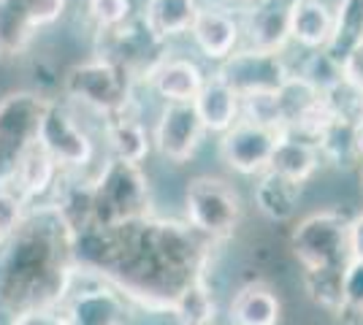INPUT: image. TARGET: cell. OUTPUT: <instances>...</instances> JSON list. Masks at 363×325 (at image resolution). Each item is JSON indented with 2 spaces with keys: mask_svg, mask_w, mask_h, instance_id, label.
<instances>
[{
  "mask_svg": "<svg viewBox=\"0 0 363 325\" xmlns=\"http://www.w3.org/2000/svg\"><path fill=\"white\" fill-rule=\"evenodd\" d=\"M339 317L363 323V261L350 258L345 268V309Z\"/></svg>",
  "mask_w": 363,
  "mask_h": 325,
  "instance_id": "obj_34",
  "label": "cell"
},
{
  "mask_svg": "<svg viewBox=\"0 0 363 325\" xmlns=\"http://www.w3.org/2000/svg\"><path fill=\"white\" fill-rule=\"evenodd\" d=\"M350 219L339 209H320L298 219L290 233V249L301 271L350 263Z\"/></svg>",
  "mask_w": 363,
  "mask_h": 325,
  "instance_id": "obj_7",
  "label": "cell"
},
{
  "mask_svg": "<svg viewBox=\"0 0 363 325\" xmlns=\"http://www.w3.org/2000/svg\"><path fill=\"white\" fill-rule=\"evenodd\" d=\"M38 144L65 173H95L101 166L95 163L98 144L87 130V125L79 120V108L57 98H52L46 106Z\"/></svg>",
  "mask_w": 363,
  "mask_h": 325,
  "instance_id": "obj_6",
  "label": "cell"
},
{
  "mask_svg": "<svg viewBox=\"0 0 363 325\" xmlns=\"http://www.w3.org/2000/svg\"><path fill=\"white\" fill-rule=\"evenodd\" d=\"M298 0H255L244 8L242 19L244 47L285 52L290 47V22Z\"/></svg>",
  "mask_w": 363,
  "mask_h": 325,
  "instance_id": "obj_15",
  "label": "cell"
},
{
  "mask_svg": "<svg viewBox=\"0 0 363 325\" xmlns=\"http://www.w3.org/2000/svg\"><path fill=\"white\" fill-rule=\"evenodd\" d=\"M60 166L52 160V155L46 152L44 147L35 141L33 147H28L22 157L16 160V166L11 169V182H14L25 198L35 206V203H49L55 187L60 182Z\"/></svg>",
  "mask_w": 363,
  "mask_h": 325,
  "instance_id": "obj_18",
  "label": "cell"
},
{
  "mask_svg": "<svg viewBox=\"0 0 363 325\" xmlns=\"http://www.w3.org/2000/svg\"><path fill=\"white\" fill-rule=\"evenodd\" d=\"M206 136L209 130L193 103H163L152 122V149L174 166L190 163Z\"/></svg>",
  "mask_w": 363,
  "mask_h": 325,
  "instance_id": "obj_12",
  "label": "cell"
},
{
  "mask_svg": "<svg viewBox=\"0 0 363 325\" xmlns=\"http://www.w3.org/2000/svg\"><path fill=\"white\" fill-rule=\"evenodd\" d=\"M279 141V130L242 117L217 141L220 160L239 176H260L272 166V155Z\"/></svg>",
  "mask_w": 363,
  "mask_h": 325,
  "instance_id": "obj_13",
  "label": "cell"
},
{
  "mask_svg": "<svg viewBox=\"0 0 363 325\" xmlns=\"http://www.w3.org/2000/svg\"><path fill=\"white\" fill-rule=\"evenodd\" d=\"M244 201L239 190L223 176L203 173L184 187V222L212 244H225L239 231Z\"/></svg>",
  "mask_w": 363,
  "mask_h": 325,
  "instance_id": "obj_5",
  "label": "cell"
},
{
  "mask_svg": "<svg viewBox=\"0 0 363 325\" xmlns=\"http://www.w3.org/2000/svg\"><path fill=\"white\" fill-rule=\"evenodd\" d=\"M296 76H301L303 81H309L320 95L325 90H331L336 81L345 79V71H342V62L331 57L325 49H318V52H303V57L298 60V65L293 68Z\"/></svg>",
  "mask_w": 363,
  "mask_h": 325,
  "instance_id": "obj_29",
  "label": "cell"
},
{
  "mask_svg": "<svg viewBox=\"0 0 363 325\" xmlns=\"http://www.w3.org/2000/svg\"><path fill=\"white\" fill-rule=\"evenodd\" d=\"M350 252L363 261V212L350 219Z\"/></svg>",
  "mask_w": 363,
  "mask_h": 325,
  "instance_id": "obj_37",
  "label": "cell"
},
{
  "mask_svg": "<svg viewBox=\"0 0 363 325\" xmlns=\"http://www.w3.org/2000/svg\"><path fill=\"white\" fill-rule=\"evenodd\" d=\"M92 44H95L98 57H106V60L122 65L141 84H144L147 74L152 71V65L168 52V44L157 41L138 14L130 16L122 25L108 28V30L92 33Z\"/></svg>",
  "mask_w": 363,
  "mask_h": 325,
  "instance_id": "obj_11",
  "label": "cell"
},
{
  "mask_svg": "<svg viewBox=\"0 0 363 325\" xmlns=\"http://www.w3.org/2000/svg\"><path fill=\"white\" fill-rule=\"evenodd\" d=\"M323 103L328 108L333 120H342V122H363V90L355 87L352 81L342 79L336 81L331 90L323 93Z\"/></svg>",
  "mask_w": 363,
  "mask_h": 325,
  "instance_id": "obj_30",
  "label": "cell"
},
{
  "mask_svg": "<svg viewBox=\"0 0 363 325\" xmlns=\"http://www.w3.org/2000/svg\"><path fill=\"white\" fill-rule=\"evenodd\" d=\"M49 101L30 90L0 98V176H9L22 152L38 141Z\"/></svg>",
  "mask_w": 363,
  "mask_h": 325,
  "instance_id": "obj_10",
  "label": "cell"
},
{
  "mask_svg": "<svg viewBox=\"0 0 363 325\" xmlns=\"http://www.w3.org/2000/svg\"><path fill=\"white\" fill-rule=\"evenodd\" d=\"M138 81L122 65L92 55L90 60L71 65L62 76V95L65 103L74 108L90 111L95 117H106L136 98Z\"/></svg>",
  "mask_w": 363,
  "mask_h": 325,
  "instance_id": "obj_4",
  "label": "cell"
},
{
  "mask_svg": "<svg viewBox=\"0 0 363 325\" xmlns=\"http://www.w3.org/2000/svg\"><path fill=\"white\" fill-rule=\"evenodd\" d=\"M11 325H71L68 323V314L62 309V304L57 307H41V309H30L16 314Z\"/></svg>",
  "mask_w": 363,
  "mask_h": 325,
  "instance_id": "obj_35",
  "label": "cell"
},
{
  "mask_svg": "<svg viewBox=\"0 0 363 325\" xmlns=\"http://www.w3.org/2000/svg\"><path fill=\"white\" fill-rule=\"evenodd\" d=\"M76 231L52 203H35L0 239V323L65 301L76 271Z\"/></svg>",
  "mask_w": 363,
  "mask_h": 325,
  "instance_id": "obj_2",
  "label": "cell"
},
{
  "mask_svg": "<svg viewBox=\"0 0 363 325\" xmlns=\"http://www.w3.org/2000/svg\"><path fill=\"white\" fill-rule=\"evenodd\" d=\"M214 74L233 87L239 98H255V95L277 93L290 76L293 65L288 62L285 52H269V49L239 47L228 60H223Z\"/></svg>",
  "mask_w": 363,
  "mask_h": 325,
  "instance_id": "obj_9",
  "label": "cell"
},
{
  "mask_svg": "<svg viewBox=\"0 0 363 325\" xmlns=\"http://www.w3.org/2000/svg\"><path fill=\"white\" fill-rule=\"evenodd\" d=\"M361 190H363V166H361Z\"/></svg>",
  "mask_w": 363,
  "mask_h": 325,
  "instance_id": "obj_38",
  "label": "cell"
},
{
  "mask_svg": "<svg viewBox=\"0 0 363 325\" xmlns=\"http://www.w3.org/2000/svg\"><path fill=\"white\" fill-rule=\"evenodd\" d=\"M150 215L152 187L144 166L106 155L92 173L90 228H120Z\"/></svg>",
  "mask_w": 363,
  "mask_h": 325,
  "instance_id": "obj_3",
  "label": "cell"
},
{
  "mask_svg": "<svg viewBox=\"0 0 363 325\" xmlns=\"http://www.w3.org/2000/svg\"><path fill=\"white\" fill-rule=\"evenodd\" d=\"M190 41L203 60L220 65L236 49L244 47L242 19L225 6L203 0L196 14V22H193V30H190Z\"/></svg>",
  "mask_w": 363,
  "mask_h": 325,
  "instance_id": "obj_14",
  "label": "cell"
},
{
  "mask_svg": "<svg viewBox=\"0 0 363 325\" xmlns=\"http://www.w3.org/2000/svg\"><path fill=\"white\" fill-rule=\"evenodd\" d=\"M255 179L257 182L252 187V201H255L257 212L272 222L293 219V215L298 212V203H301L303 185L290 182V179L274 173V171H263Z\"/></svg>",
  "mask_w": 363,
  "mask_h": 325,
  "instance_id": "obj_23",
  "label": "cell"
},
{
  "mask_svg": "<svg viewBox=\"0 0 363 325\" xmlns=\"http://www.w3.org/2000/svg\"><path fill=\"white\" fill-rule=\"evenodd\" d=\"M206 71L187 55H174L168 49L160 60L152 65L144 84L163 103H193L206 81Z\"/></svg>",
  "mask_w": 363,
  "mask_h": 325,
  "instance_id": "obj_16",
  "label": "cell"
},
{
  "mask_svg": "<svg viewBox=\"0 0 363 325\" xmlns=\"http://www.w3.org/2000/svg\"><path fill=\"white\" fill-rule=\"evenodd\" d=\"M0 6L28 22L33 30H44L65 14L68 0H0Z\"/></svg>",
  "mask_w": 363,
  "mask_h": 325,
  "instance_id": "obj_31",
  "label": "cell"
},
{
  "mask_svg": "<svg viewBox=\"0 0 363 325\" xmlns=\"http://www.w3.org/2000/svg\"><path fill=\"white\" fill-rule=\"evenodd\" d=\"M342 71H345V79L352 81L355 87L363 90V44L358 49H352L345 62H342Z\"/></svg>",
  "mask_w": 363,
  "mask_h": 325,
  "instance_id": "obj_36",
  "label": "cell"
},
{
  "mask_svg": "<svg viewBox=\"0 0 363 325\" xmlns=\"http://www.w3.org/2000/svg\"><path fill=\"white\" fill-rule=\"evenodd\" d=\"M171 314H174L177 325H214L217 301H214V293L209 287V277L196 279L179 295V301L174 304Z\"/></svg>",
  "mask_w": 363,
  "mask_h": 325,
  "instance_id": "obj_28",
  "label": "cell"
},
{
  "mask_svg": "<svg viewBox=\"0 0 363 325\" xmlns=\"http://www.w3.org/2000/svg\"><path fill=\"white\" fill-rule=\"evenodd\" d=\"M318 149L325 166L333 169H361L363 157L358 149V125L342 122V120H331L325 125V130L318 136Z\"/></svg>",
  "mask_w": 363,
  "mask_h": 325,
  "instance_id": "obj_25",
  "label": "cell"
},
{
  "mask_svg": "<svg viewBox=\"0 0 363 325\" xmlns=\"http://www.w3.org/2000/svg\"><path fill=\"white\" fill-rule=\"evenodd\" d=\"M193 106L198 108L206 130L214 133V136H223L228 127H233L242 120V98L236 95L233 87H228L214 71L206 76L201 93L193 101Z\"/></svg>",
  "mask_w": 363,
  "mask_h": 325,
  "instance_id": "obj_21",
  "label": "cell"
},
{
  "mask_svg": "<svg viewBox=\"0 0 363 325\" xmlns=\"http://www.w3.org/2000/svg\"><path fill=\"white\" fill-rule=\"evenodd\" d=\"M230 325H279L282 323V301L269 282L252 279L242 285L228 304Z\"/></svg>",
  "mask_w": 363,
  "mask_h": 325,
  "instance_id": "obj_19",
  "label": "cell"
},
{
  "mask_svg": "<svg viewBox=\"0 0 363 325\" xmlns=\"http://www.w3.org/2000/svg\"><path fill=\"white\" fill-rule=\"evenodd\" d=\"M62 309L71 325H128L130 320V301L98 271L82 263H76Z\"/></svg>",
  "mask_w": 363,
  "mask_h": 325,
  "instance_id": "obj_8",
  "label": "cell"
},
{
  "mask_svg": "<svg viewBox=\"0 0 363 325\" xmlns=\"http://www.w3.org/2000/svg\"><path fill=\"white\" fill-rule=\"evenodd\" d=\"M184 219L144 217L120 228L76 233V261L111 282L130 304L171 314L179 295L209 277L212 249Z\"/></svg>",
  "mask_w": 363,
  "mask_h": 325,
  "instance_id": "obj_1",
  "label": "cell"
},
{
  "mask_svg": "<svg viewBox=\"0 0 363 325\" xmlns=\"http://www.w3.org/2000/svg\"><path fill=\"white\" fill-rule=\"evenodd\" d=\"M30 209L33 203L11 182V176H0V239H6L9 233H14Z\"/></svg>",
  "mask_w": 363,
  "mask_h": 325,
  "instance_id": "obj_33",
  "label": "cell"
},
{
  "mask_svg": "<svg viewBox=\"0 0 363 325\" xmlns=\"http://www.w3.org/2000/svg\"><path fill=\"white\" fill-rule=\"evenodd\" d=\"M333 33V8L325 0H298L290 22V44L301 52L325 49Z\"/></svg>",
  "mask_w": 363,
  "mask_h": 325,
  "instance_id": "obj_24",
  "label": "cell"
},
{
  "mask_svg": "<svg viewBox=\"0 0 363 325\" xmlns=\"http://www.w3.org/2000/svg\"><path fill=\"white\" fill-rule=\"evenodd\" d=\"M363 44V0H336L333 6V33L325 52L345 62L352 49Z\"/></svg>",
  "mask_w": 363,
  "mask_h": 325,
  "instance_id": "obj_26",
  "label": "cell"
},
{
  "mask_svg": "<svg viewBox=\"0 0 363 325\" xmlns=\"http://www.w3.org/2000/svg\"><path fill=\"white\" fill-rule=\"evenodd\" d=\"M323 157H320L318 144L312 139H303V136H293V133H279L277 141V149L272 155V166L269 171L285 176L290 182H298L306 185L315 179V173L323 169Z\"/></svg>",
  "mask_w": 363,
  "mask_h": 325,
  "instance_id": "obj_22",
  "label": "cell"
},
{
  "mask_svg": "<svg viewBox=\"0 0 363 325\" xmlns=\"http://www.w3.org/2000/svg\"><path fill=\"white\" fill-rule=\"evenodd\" d=\"M101 133H104V141H106V149L111 157L141 163V166L150 157L152 130H147V125H144L141 106H138L136 98L117 111L101 117Z\"/></svg>",
  "mask_w": 363,
  "mask_h": 325,
  "instance_id": "obj_17",
  "label": "cell"
},
{
  "mask_svg": "<svg viewBox=\"0 0 363 325\" xmlns=\"http://www.w3.org/2000/svg\"><path fill=\"white\" fill-rule=\"evenodd\" d=\"M82 6H84V19L90 22L92 33L108 30L138 14L136 0H84Z\"/></svg>",
  "mask_w": 363,
  "mask_h": 325,
  "instance_id": "obj_32",
  "label": "cell"
},
{
  "mask_svg": "<svg viewBox=\"0 0 363 325\" xmlns=\"http://www.w3.org/2000/svg\"><path fill=\"white\" fill-rule=\"evenodd\" d=\"M203 0H144L138 16L163 44H171L182 35H190L193 22Z\"/></svg>",
  "mask_w": 363,
  "mask_h": 325,
  "instance_id": "obj_20",
  "label": "cell"
},
{
  "mask_svg": "<svg viewBox=\"0 0 363 325\" xmlns=\"http://www.w3.org/2000/svg\"><path fill=\"white\" fill-rule=\"evenodd\" d=\"M345 268L347 266H333V268H312L301 274L306 295L331 314H342L345 309Z\"/></svg>",
  "mask_w": 363,
  "mask_h": 325,
  "instance_id": "obj_27",
  "label": "cell"
}]
</instances>
